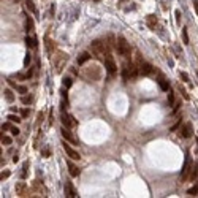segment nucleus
Listing matches in <instances>:
<instances>
[{
	"label": "nucleus",
	"mask_w": 198,
	"mask_h": 198,
	"mask_svg": "<svg viewBox=\"0 0 198 198\" xmlns=\"http://www.w3.org/2000/svg\"><path fill=\"white\" fill-rule=\"evenodd\" d=\"M5 100H7L8 103H13L14 102V95H13V92H11V89H5Z\"/></svg>",
	"instance_id": "obj_20"
},
{
	"label": "nucleus",
	"mask_w": 198,
	"mask_h": 198,
	"mask_svg": "<svg viewBox=\"0 0 198 198\" xmlns=\"http://www.w3.org/2000/svg\"><path fill=\"white\" fill-rule=\"evenodd\" d=\"M60 133H62V136H64V140H67L68 143H72V144H78V140H76V138L73 136V133L70 132V128H67L65 125L60 128Z\"/></svg>",
	"instance_id": "obj_8"
},
{
	"label": "nucleus",
	"mask_w": 198,
	"mask_h": 198,
	"mask_svg": "<svg viewBox=\"0 0 198 198\" xmlns=\"http://www.w3.org/2000/svg\"><path fill=\"white\" fill-rule=\"evenodd\" d=\"M16 195H19V197H27L29 195V189L25 182H17L16 184Z\"/></svg>",
	"instance_id": "obj_11"
},
{
	"label": "nucleus",
	"mask_w": 198,
	"mask_h": 198,
	"mask_svg": "<svg viewBox=\"0 0 198 198\" xmlns=\"http://www.w3.org/2000/svg\"><path fill=\"white\" fill-rule=\"evenodd\" d=\"M67 60H68V56L65 54V52L62 51H57L54 54V57H52V64H54V68H56V73H60L62 70H64L65 64H67Z\"/></svg>",
	"instance_id": "obj_2"
},
{
	"label": "nucleus",
	"mask_w": 198,
	"mask_h": 198,
	"mask_svg": "<svg viewBox=\"0 0 198 198\" xmlns=\"http://www.w3.org/2000/svg\"><path fill=\"white\" fill-rule=\"evenodd\" d=\"M64 151L67 152V155H68L70 159H73V160H79V159H81L79 152H78V151H75V149H73V147L70 146L68 143H67V140L64 141Z\"/></svg>",
	"instance_id": "obj_7"
},
{
	"label": "nucleus",
	"mask_w": 198,
	"mask_h": 198,
	"mask_svg": "<svg viewBox=\"0 0 198 198\" xmlns=\"http://www.w3.org/2000/svg\"><path fill=\"white\" fill-rule=\"evenodd\" d=\"M2 144H3V146H10V144H11V138L2 135Z\"/></svg>",
	"instance_id": "obj_32"
},
{
	"label": "nucleus",
	"mask_w": 198,
	"mask_h": 198,
	"mask_svg": "<svg viewBox=\"0 0 198 198\" xmlns=\"http://www.w3.org/2000/svg\"><path fill=\"white\" fill-rule=\"evenodd\" d=\"M46 49H48V52H54L56 51V45L54 41L49 40V38H46Z\"/></svg>",
	"instance_id": "obj_21"
},
{
	"label": "nucleus",
	"mask_w": 198,
	"mask_h": 198,
	"mask_svg": "<svg viewBox=\"0 0 198 198\" xmlns=\"http://www.w3.org/2000/svg\"><path fill=\"white\" fill-rule=\"evenodd\" d=\"M90 59H92L90 52H87V51H86V52H82V54L78 57V65H84L86 62H87V60H90Z\"/></svg>",
	"instance_id": "obj_15"
},
{
	"label": "nucleus",
	"mask_w": 198,
	"mask_h": 198,
	"mask_svg": "<svg viewBox=\"0 0 198 198\" xmlns=\"http://www.w3.org/2000/svg\"><path fill=\"white\" fill-rule=\"evenodd\" d=\"M193 8H195V13L198 14V0H193Z\"/></svg>",
	"instance_id": "obj_47"
},
{
	"label": "nucleus",
	"mask_w": 198,
	"mask_h": 198,
	"mask_svg": "<svg viewBox=\"0 0 198 198\" xmlns=\"http://www.w3.org/2000/svg\"><path fill=\"white\" fill-rule=\"evenodd\" d=\"M181 136L182 138H190L192 136V124H185L184 128L181 130Z\"/></svg>",
	"instance_id": "obj_14"
},
{
	"label": "nucleus",
	"mask_w": 198,
	"mask_h": 198,
	"mask_svg": "<svg viewBox=\"0 0 198 198\" xmlns=\"http://www.w3.org/2000/svg\"><path fill=\"white\" fill-rule=\"evenodd\" d=\"M67 167H68L70 176H72V178H78V176H79V168L76 167V165L73 163L72 160H68V162H67Z\"/></svg>",
	"instance_id": "obj_12"
},
{
	"label": "nucleus",
	"mask_w": 198,
	"mask_h": 198,
	"mask_svg": "<svg viewBox=\"0 0 198 198\" xmlns=\"http://www.w3.org/2000/svg\"><path fill=\"white\" fill-rule=\"evenodd\" d=\"M174 14H176V22H178V24H181V11H179V10H176V13H174Z\"/></svg>",
	"instance_id": "obj_42"
},
{
	"label": "nucleus",
	"mask_w": 198,
	"mask_h": 198,
	"mask_svg": "<svg viewBox=\"0 0 198 198\" xmlns=\"http://www.w3.org/2000/svg\"><path fill=\"white\" fill-rule=\"evenodd\" d=\"M198 193V184H195L192 189H189V195H197Z\"/></svg>",
	"instance_id": "obj_35"
},
{
	"label": "nucleus",
	"mask_w": 198,
	"mask_h": 198,
	"mask_svg": "<svg viewBox=\"0 0 198 198\" xmlns=\"http://www.w3.org/2000/svg\"><path fill=\"white\" fill-rule=\"evenodd\" d=\"M30 60H32V56L27 52V56H25V59H24V65H25V67H27V65L30 64Z\"/></svg>",
	"instance_id": "obj_41"
},
{
	"label": "nucleus",
	"mask_w": 198,
	"mask_h": 198,
	"mask_svg": "<svg viewBox=\"0 0 198 198\" xmlns=\"http://www.w3.org/2000/svg\"><path fill=\"white\" fill-rule=\"evenodd\" d=\"M41 154H43V157H49V149H43Z\"/></svg>",
	"instance_id": "obj_46"
},
{
	"label": "nucleus",
	"mask_w": 198,
	"mask_h": 198,
	"mask_svg": "<svg viewBox=\"0 0 198 198\" xmlns=\"http://www.w3.org/2000/svg\"><path fill=\"white\" fill-rule=\"evenodd\" d=\"M198 176V163H195V167H192V174H190V181H195Z\"/></svg>",
	"instance_id": "obj_25"
},
{
	"label": "nucleus",
	"mask_w": 198,
	"mask_h": 198,
	"mask_svg": "<svg viewBox=\"0 0 198 198\" xmlns=\"http://www.w3.org/2000/svg\"><path fill=\"white\" fill-rule=\"evenodd\" d=\"M25 45H27V48H30V49H33V48H37V40H35L33 37H25Z\"/></svg>",
	"instance_id": "obj_17"
},
{
	"label": "nucleus",
	"mask_w": 198,
	"mask_h": 198,
	"mask_svg": "<svg viewBox=\"0 0 198 198\" xmlns=\"http://www.w3.org/2000/svg\"><path fill=\"white\" fill-rule=\"evenodd\" d=\"M103 60H105V68H106V72H108L109 75H114V73L117 72V65H116V62H114V57L108 52V54L105 56V59H103Z\"/></svg>",
	"instance_id": "obj_6"
},
{
	"label": "nucleus",
	"mask_w": 198,
	"mask_h": 198,
	"mask_svg": "<svg viewBox=\"0 0 198 198\" xmlns=\"http://www.w3.org/2000/svg\"><path fill=\"white\" fill-rule=\"evenodd\" d=\"M179 125H181V117H179V119H178V122L174 124V125H171V127H170V132H176Z\"/></svg>",
	"instance_id": "obj_36"
},
{
	"label": "nucleus",
	"mask_w": 198,
	"mask_h": 198,
	"mask_svg": "<svg viewBox=\"0 0 198 198\" xmlns=\"http://www.w3.org/2000/svg\"><path fill=\"white\" fill-rule=\"evenodd\" d=\"M25 75H27V78H32V75H33V70H29V72L25 73Z\"/></svg>",
	"instance_id": "obj_48"
},
{
	"label": "nucleus",
	"mask_w": 198,
	"mask_h": 198,
	"mask_svg": "<svg viewBox=\"0 0 198 198\" xmlns=\"http://www.w3.org/2000/svg\"><path fill=\"white\" fill-rule=\"evenodd\" d=\"M60 120H62V124H64L67 128H72V127L78 125V120H76L72 114L67 113V111H62V113H60Z\"/></svg>",
	"instance_id": "obj_5"
},
{
	"label": "nucleus",
	"mask_w": 198,
	"mask_h": 198,
	"mask_svg": "<svg viewBox=\"0 0 198 198\" xmlns=\"http://www.w3.org/2000/svg\"><path fill=\"white\" fill-rule=\"evenodd\" d=\"M116 48H117V52H119L120 56H124V57H128L130 52H132V48H130V45L127 43V40H125L124 37H119V38H117Z\"/></svg>",
	"instance_id": "obj_4"
},
{
	"label": "nucleus",
	"mask_w": 198,
	"mask_h": 198,
	"mask_svg": "<svg viewBox=\"0 0 198 198\" xmlns=\"http://www.w3.org/2000/svg\"><path fill=\"white\" fill-rule=\"evenodd\" d=\"M8 120H10V122H16V124H19L21 120H22V117L14 116V114H10V116H8Z\"/></svg>",
	"instance_id": "obj_29"
},
{
	"label": "nucleus",
	"mask_w": 198,
	"mask_h": 198,
	"mask_svg": "<svg viewBox=\"0 0 198 198\" xmlns=\"http://www.w3.org/2000/svg\"><path fill=\"white\" fill-rule=\"evenodd\" d=\"M19 133H21V130L17 128V127H11V135H13V136H17Z\"/></svg>",
	"instance_id": "obj_38"
},
{
	"label": "nucleus",
	"mask_w": 198,
	"mask_h": 198,
	"mask_svg": "<svg viewBox=\"0 0 198 198\" xmlns=\"http://www.w3.org/2000/svg\"><path fill=\"white\" fill-rule=\"evenodd\" d=\"M8 84H10L11 87H13V89H17V87H19V86H17L14 81H11V79H8Z\"/></svg>",
	"instance_id": "obj_43"
},
{
	"label": "nucleus",
	"mask_w": 198,
	"mask_h": 198,
	"mask_svg": "<svg viewBox=\"0 0 198 198\" xmlns=\"http://www.w3.org/2000/svg\"><path fill=\"white\" fill-rule=\"evenodd\" d=\"M3 130H11V125L10 124H3V125H2V132H3Z\"/></svg>",
	"instance_id": "obj_44"
},
{
	"label": "nucleus",
	"mask_w": 198,
	"mask_h": 198,
	"mask_svg": "<svg viewBox=\"0 0 198 198\" xmlns=\"http://www.w3.org/2000/svg\"><path fill=\"white\" fill-rule=\"evenodd\" d=\"M8 176H10V171L5 170V171H2V174H0V179L3 181V179H7V178H8Z\"/></svg>",
	"instance_id": "obj_39"
},
{
	"label": "nucleus",
	"mask_w": 198,
	"mask_h": 198,
	"mask_svg": "<svg viewBox=\"0 0 198 198\" xmlns=\"http://www.w3.org/2000/svg\"><path fill=\"white\" fill-rule=\"evenodd\" d=\"M122 78L125 82L130 79V72H128V67H127V65H124V68H122Z\"/></svg>",
	"instance_id": "obj_24"
},
{
	"label": "nucleus",
	"mask_w": 198,
	"mask_h": 198,
	"mask_svg": "<svg viewBox=\"0 0 198 198\" xmlns=\"http://www.w3.org/2000/svg\"><path fill=\"white\" fill-rule=\"evenodd\" d=\"M43 120H45V114H43V113H38V116H37V124H35V125L38 127L41 122H43Z\"/></svg>",
	"instance_id": "obj_33"
},
{
	"label": "nucleus",
	"mask_w": 198,
	"mask_h": 198,
	"mask_svg": "<svg viewBox=\"0 0 198 198\" xmlns=\"http://www.w3.org/2000/svg\"><path fill=\"white\" fill-rule=\"evenodd\" d=\"M27 168H29V162H25L22 165V171H21V179H25L27 178Z\"/></svg>",
	"instance_id": "obj_26"
},
{
	"label": "nucleus",
	"mask_w": 198,
	"mask_h": 198,
	"mask_svg": "<svg viewBox=\"0 0 198 198\" xmlns=\"http://www.w3.org/2000/svg\"><path fill=\"white\" fill-rule=\"evenodd\" d=\"M64 190H65V197H67V198H75V197H78L75 187H73V184L70 181L65 182V189H64Z\"/></svg>",
	"instance_id": "obj_9"
},
{
	"label": "nucleus",
	"mask_w": 198,
	"mask_h": 198,
	"mask_svg": "<svg viewBox=\"0 0 198 198\" xmlns=\"http://www.w3.org/2000/svg\"><path fill=\"white\" fill-rule=\"evenodd\" d=\"M21 102L24 103V105H29V103H32V97H27V95H22V98H21Z\"/></svg>",
	"instance_id": "obj_34"
},
{
	"label": "nucleus",
	"mask_w": 198,
	"mask_h": 198,
	"mask_svg": "<svg viewBox=\"0 0 198 198\" xmlns=\"http://www.w3.org/2000/svg\"><path fill=\"white\" fill-rule=\"evenodd\" d=\"M17 160H19V157H17V154H14V157H13V162H14V163H16Z\"/></svg>",
	"instance_id": "obj_49"
},
{
	"label": "nucleus",
	"mask_w": 198,
	"mask_h": 198,
	"mask_svg": "<svg viewBox=\"0 0 198 198\" xmlns=\"http://www.w3.org/2000/svg\"><path fill=\"white\" fill-rule=\"evenodd\" d=\"M24 3H25V7L29 8L30 13H37V8H35V5H33V0H24Z\"/></svg>",
	"instance_id": "obj_23"
},
{
	"label": "nucleus",
	"mask_w": 198,
	"mask_h": 198,
	"mask_svg": "<svg viewBox=\"0 0 198 198\" xmlns=\"http://www.w3.org/2000/svg\"><path fill=\"white\" fill-rule=\"evenodd\" d=\"M181 78L184 79L185 82H189V76H187V73H184V72H182V73H181Z\"/></svg>",
	"instance_id": "obj_45"
},
{
	"label": "nucleus",
	"mask_w": 198,
	"mask_h": 198,
	"mask_svg": "<svg viewBox=\"0 0 198 198\" xmlns=\"http://www.w3.org/2000/svg\"><path fill=\"white\" fill-rule=\"evenodd\" d=\"M138 67H140V73L143 76H147V75H151V73H152V65L149 64V62H141L140 65H138Z\"/></svg>",
	"instance_id": "obj_10"
},
{
	"label": "nucleus",
	"mask_w": 198,
	"mask_h": 198,
	"mask_svg": "<svg viewBox=\"0 0 198 198\" xmlns=\"http://www.w3.org/2000/svg\"><path fill=\"white\" fill-rule=\"evenodd\" d=\"M82 75L89 79V81H98V79L102 78V68H100L98 65H90V67L84 68Z\"/></svg>",
	"instance_id": "obj_3"
},
{
	"label": "nucleus",
	"mask_w": 198,
	"mask_h": 198,
	"mask_svg": "<svg viewBox=\"0 0 198 198\" xmlns=\"http://www.w3.org/2000/svg\"><path fill=\"white\" fill-rule=\"evenodd\" d=\"M62 84H64V87L70 89V87H72V84H73V81H72V78H70V76H64V78H62Z\"/></svg>",
	"instance_id": "obj_22"
},
{
	"label": "nucleus",
	"mask_w": 198,
	"mask_h": 198,
	"mask_svg": "<svg viewBox=\"0 0 198 198\" xmlns=\"http://www.w3.org/2000/svg\"><path fill=\"white\" fill-rule=\"evenodd\" d=\"M33 29H35V24H33V19L32 17H27L25 19V32H33Z\"/></svg>",
	"instance_id": "obj_18"
},
{
	"label": "nucleus",
	"mask_w": 198,
	"mask_h": 198,
	"mask_svg": "<svg viewBox=\"0 0 198 198\" xmlns=\"http://www.w3.org/2000/svg\"><path fill=\"white\" fill-rule=\"evenodd\" d=\"M146 21H147V25H149L151 29H154L157 25V17L154 16V14H149V16L146 17Z\"/></svg>",
	"instance_id": "obj_19"
},
{
	"label": "nucleus",
	"mask_w": 198,
	"mask_h": 198,
	"mask_svg": "<svg viewBox=\"0 0 198 198\" xmlns=\"http://www.w3.org/2000/svg\"><path fill=\"white\" fill-rule=\"evenodd\" d=\"M178 90H179V94H181V95H182V98H184V100H189V94H187V90H185V89H184V87H182L181 84L178 86Z\"/></svg>",
	"instance_id": "obj_27"
},
{
	"label": "nucleus",
	"mask_w": 198,
	"mask_h": 198,
	"mask_svg": "<svg viewBox=\"0 0 198 198\" xmlns=\"http://www.w3.org/2000/svg\"><path fill=\"white\" fill-rule=\"evenodd\" d=\"M189 171H190V160H189V155H187V159L184 162V167H182V174H181L182 181H185L189 178Z\"/></svg>",
	"instance_id": "obj_13"
},
{
	"label": "nucleus",
	"mask_w": 198,
	"mask_h": 198,
	"mask_svg": "<svg viewBox=\"0 0 198 198\" xmlns=\"http://www.w3.org/2000/svg\"><path fill=\"white\" fill-rule=\"evenodd\" d=\"M17 92L19 94H27V87H25V86H19V87H17Z\"/></svg>",
	"instance_id": "obj_40"
},
{
	"label": "nucleus",
	"mask_w": 198,
	"mask_h": 198,
	"mask_svg": "<svg viewBox=\"0 0 198 198\" xmlns=\"http://www.w3.org/2000/svg\"><path fill=\"white\" fill-rule=\"evenodd\" d=\"M29 114H30V109H29V108H24V109H21V117H27Z\"/></svg>",
	"instance_id": "obj_37"
},
{
	"label": "nucleus",
	"mask_w": 198,
	"mask_h": 198,
	"mask_svg": "<svg viewBox=\"0 0 198 198\" xmlns=\"http://www.w3.org/2000/svg\"><path fill=\"white\" fill-rule=\"evenodd\" d=\"M90 49L95 56H100V57L105 59V56L108 54V45H106V41L103 40H94L90 43Z\"/></svg>",
	"instance_id": "obj_1"
},
{
	"label": "nucleus",
	"mask_w": 198,
	"mask_h": 198,
	"mask_svg": "<svg viewBox=\"0 0 198 198\" xmlns=\"http://www.w3.org/2000/svg\"><path fill=\"white\" fill-rule=\"evenodd\" d=\"M67 106H68V98H67V97H62V100H60V111H65Z\"/></svg>",
	"instance_id": "obj_28"
},
{
	"label": "nucleus",
	"mask_w": 198,
	"mask_h": 198,
	"mask_svg": "<svg viewBox=\"0 0 198 198\" xmlns=\"http://www.w3.org/2000/svg\"><path fill=\"white\" fill-rule=\"evenodd\" d=\"M182 41H184V45H189V33H187V29H182Z\"/></svg>",
	"instance_id": "obj_31"
},
{
	"label": "nucleus",
	"mask_w": 198,
	"mask_h": 198,
	"mask_svg": "<svg viewBox=\"0 0 198 198\" xmlns=\"http://www.w3.org/2000/svg\"><path fill=\"white\" fill-rule=\"evenodd\" d=\"M168 106H174V94L168 90Z\"/></svg>",
	"instance_id": "obj_30"
},
{
	"label": "nucleus",
	"mask_w": 198,
	"mask_h": 198,
	"mask_svg": "<svg viewBox=\"0 0 198 198\" xmlns=\"http://www.w3.org/2000/svg\"><path fill=\"white\" fill-rule=\"evenodd\" d=\"M159 86H160V89L165 90V92H168V90H170V86H168L167 79L163 78V75H159Z\"/></svg>",
	"instance_id": "obj_16"
}]
</instances>
